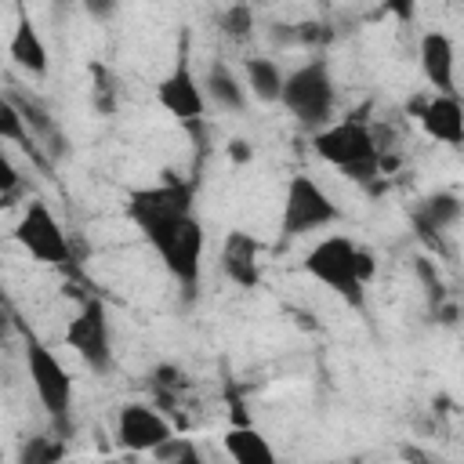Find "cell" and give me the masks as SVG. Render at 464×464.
<instances>
[{
  "instance_id": "obj_5",
  "label": "cell",
  "mask_w": 464,
  "mask_h": 464,
  "mask_svg": "<svg viewBox=\"0 0 464 464\" xmlns=\"http://www.w3.org/2000/svg\"><path fill=\"white\" fill-rule=\"evenodd\" d=\"M22 355H25V373H29V384H33L44 413L65 435L69 417H72V377H69L65 362L33 330H22Z\"/></svg>"
},
{
  "instance_id": "obj_7",
  "label": "cell",
  "mask_w": 464,
  "mask_h": 464,
  "mask_svg": "<svg viewBox=\"0 0 464 464\" xmlns=\"http://www.w3.org/2000/svg\"><path fill=\"white\" fill-rule=\"evenodd\" d=\"M65 348H72L91 373L112 370V323L102 297H83L76 315L65 323Z\"/></svg>"
},
{
  "instance_id": "obj_13",
  "label": "cell",
  "mask_w": 464,
  "mask_h": 464,
  "mask_svg": "<svg viewBox=\"0 0 464 464\" xmlns=\"http://www.w3.org/2000/svg\"><path fill=\"white\" fill-rule=\"evenodd\" d=\"M417 58H420V72L424 80L431 83V94H457L453 87V40L442 33V29H428L420 33V44H417Z\"/></svg>"
},
{
  "instance_id": "obj_10",
  "label": "cell",
  "mask_w": 464,
  "mask_h": 464,
  "mask_svg": "<svg viewBox=\"0 0 464 464\" xmlns=\"http://www.w3.org/2000/svg\"><path fill=\"white\" fill-rule=\"evenodd\" d=\"M167 439H174L170 420L149 402H123L116 413V442L130 453H156Z\"/></svg>"
},
{
  "instance_id": "obj_16",
  "label": "cell",
  "mask_w": 464,
  "mask_h": 464,
  "mask_svg": "<svg viewBox=\"0 0 464 464\" xmlns=\"http://www.w3.org/2000/svg\"><path fill=\"white\" fill-rule=\"evenodd\" d=\"M199 87H203V98L210 105H218L221 112H243L246 109V87L236 76V69L225 65V62H214Z\"/></svg>"
},
{
  "instance_id": "obj_12",
  "label": "cell",
  "mask_w": 464,
  "mask_h": 464,
  "mask_svg": "<svg viewBox=\"0 0 464 464\" xmlns=\"http://www.w3.org/2000/svg\"><path fill=\"white\" fill-rule=\"evenodd\" d=\"M417 120H420V130L450 149L464 145V109H460V98L457 94H431L417 105Z\"/></svg>"
},
{
  "instance_id": "obj_8",
  "label": "cell",
  "mask_w": 464,
  "mask_h": 464,
  "mask_svg": "<svg viewBox=\"0 0 464 464\" xmlns=\"http://www.w3.org/2000/svg\"><path fill=\"white\" fill-rule=\"evenodd\" d=\"M14 243L40 265H69L72 261V246L69 236L62 228V221L54 218V210L44 199H29L11 228Z\"/></svg>"
},
{
  "instance_id": "obj_25",
  "label": "cell",
  "mask_w": 464,
  "mask_h": 464,
  "mask_svg": "<svg viewBox=\"0 0 464 464\" xmlns=\"http://www.w3.org/2000/svg\"><path fill=\"white\" fill-rule=\"evenodd\" d=\"M7 330H11V315L4 312V304H0V341L7 337Z\"/></svg>"
},
{
  "instance_id": "obj_15",
  "label": "cell",
  "mask_w": 464,
  "mask_h": 464,
  "mask_svg": "<svg viewBox=\"0 0 464 464\" xmlns=\"http://www.w3.org/2000/svg\"><path fill=\"white\" fill-rule=\"evenodd\" d=\"M410 221H413V228H417L420 239L435 243L442 232H450L460 221V196L457 192H435V196H428V199L417 203V210L410 214Z\"/></svg>"
},
{
  "instance_id": "obj_2",
  "label": "cell",
  "mask_w": 464,
  "mask_h": 464,
  "mask_svg": "<svg viewBox=\"0 0 464 464\" xmlns=\"http://www.w3.org/2000/svg\"><path fill=\"white\" fill-rule=\"evenodd\" d=\"M304 272L323 283L326 290H334L341 301H348L352 308H362L366 301V286L377 272L373 257L366 246H359L352 236H323L319 243H312L304 250Z\"/></svg>"
},
{
  "instance_id": "obj_26",
  "label": "cell",
  "mask_w": 464,
  "mask_h": 464,
  "mask_svg": "<svg viewBox=\"0 0 464 464\" xmlns=\"http://www.w3.org/2000/svg\"><path fill=\"white\" fill-rule=\"evenodd\" d=\"M102 464H123V460H102Z\"/></svg>"
},
{
  "instance_id": "obj_14",
  "label": "cell",
  "mask_w": 464,
  "mask_h": 464,
  "mask_svg": "<svg viewBox=\"0 0 464 464\" xmlns=\"http://www.w3.org/2000/svg\"><path fill=\"white\" fill-rule=\"evenodd\" d=\"M7 58H11L22 72H29V76H44L47 65H51L47 44H44V36H40V29H36V22L29 18L25 7H18V18H14L11 40H7Z\"/></svg>"
},
{
  "instance_id": "obj_18",
  "label": "cell",
  "mask_w": 464,
  "mask_h": 464,
  "mask_svg": "<svg viewBox=\"0 0 464 464\" xmlns=\"http://www.w3.org/2000/svg\"><path fill=\"white\" fill-rule=\"evenodd\" d=\"M283 69L272 62V58H246L243 62V87H246V94H254L257 102H265V105H276L279 102V94H283Z\"/></svg>"
},
{
  "instance_id": "obj_19",
  "label": "cell",
  "mask_w": 464,
  "mask_h": 464,
  "mask_svg": "<svg viewBox=\"0 0 464 464\" xmlns=\"http://www.w3.org/2000/svg\"><path fill=\"white\" fill-rule=\"evenodd\" d=\"M14 464H65V446L54 435H29L18 442Z\"/></svg>"
},
{
  "instance_id": "obj_17",
  "label": "cell",
  "mask_w": 464,
  "mask_h": 464,
  "mask_svg": "<svg viewBox=\"0 0 464 464\" xmlns=\"http://www.w3.org/2000/svg\"><path fill=\"white\" fill-rule=\"evenodd\" d=\"M225 453L232 457V464H279L272 442L254 424H232L225 431Z\"/></svg>"
},
{
  "instance_id": "obj_24",
  "label": "cell",
  "mask_w": 464,
  "mask_h": 464,
  "mask_svg": "<svg viewBox=\"0 0 464 464\" xmlns=\"http://www.w3.org/2000/svg\"><path fill=\"white\" fill-rule=\"evenodd\" d=\"M170 464H207V457L199 453V446H196L192 439H185V442H181V450H178V457H174Z\"/></svg>"
},
{
  "instance_id": "obj_1",
  "label": "cell",
  "mask_w": 464,
  "mask_h": 464,
  "mask_svg": "<svg viewBox=\"0 0 464 464\" xmlns=\"http://www.w3.org/2000/svg\"><path fill=\"white\" fill-rule=\"evenodd\" d=\"M196 185L192 181H160L127 192V218L141 239L156 250L167 276L181 286L185 297L196 294L203 272V221L196 218Z\"/></svg>"
},
{
  "instance_id": "obj_23",
  "label": "cell",
  "mask_w": 464,
  "mask_h": 464,
  "mask_svg": "<svg viewBox=\"0 0 464 464\" xmlns=\"http://www.w3.org/2000/svg\"><path fill=\"white\" fill-rule=\"evenodd\" d=\"M22 185V174H18V167H14V160L7 156V149L0 145V196H7V192H14Z\"/></svg>"
},
{
  "instance_id": "obj_22",
  "label": "cell",
  "mask_w": 464,
  "mask_h": 464,
  "mask_svg": "<svg viewBox=\"0 0 464 464\" xmlns=\"http://www.w3.org/2000/svg\"><path fill=\"white\" fill-rule=\"evenodd\" d=\"M152 388L170 399V395H178V388H185V373L178 366H156L152 370Z\"/></svg>"
},
{
  "instance_id": "obj_6",
  "label": "cell",
  "mask_w": 464,
  "mask_h": 464,
  "mask_svg": "<svg viewBox=\"0 0 464 464\" xmlns=\"http://www.w3.org/2000/svg\"><path fill=\"white\" fill-rule=\"evenodd\" d=\"M341 218L334 196L312 178V174H294L286 192H283V207H279V246L312 232L330 228Z\"/></svg>"
},
{
  "instance_id": "obj_4",
  "label": "cell",
  "mask_w": 464,
  "mask_h": 464,
  "mask_svg": "<svg viewBox=\"0 0 464 464\" xmlns=\"http://www.w3.org/2000/svg\"><path fill=\"white\" fill-rule=\"evenodd\" d=\"M279 105L312 134L323 130L326 123H334L337 116V83L330 76L326 58H308L304 65L290 69L283 76V94Z\"/></svg>"
},
{
  "instance_id": "obj_21",
  "label": "cell",
  "mask_w": 464,
  "mask_h": 464,
  "mask_svg": "<svg viewBox=\"0 0 464 464\" xmlns=\"http://www.w3.org/2000/svg\"><path fill=\"white\" fill-rule=\"evenodd\" d=\"M221 29H225L228 36H246V33L254 29V11H250L246 4L228 7V11L221 14Z\"/></svg>"
},
{
  "instance_id": "obj_9",
  "label": "cell",
  "mask_w": 464,
  "mask_h": 464,
  "mask_svg": "<svg viewBox=\"0 0 464 464\" xmlns=\"http://www.w3.org/2000/svg\"><path fill=\"white\" fill-rule=\"evenodd\" d=\"M156 102H160L174 120H181V123H188V127L203 123V116H207V98H203V87H199V80H196L192 62H188L185 51L178 54V62H174V65L163 72V80L156 83Z\"/></svg>"
},
{
  "instance_id": "obj_3",
  "label": "cell",
  "mask_w": 464,
  "mask_h": 464,
  "mask_svg": "<svg viewBox=\"0 0 464 464\" xmlns=\"http://www.w3.org/2000/svg\"><path fill=\"white\" fill-rule=\"evenodd\" d=\"M312 152L359 185H366L381 174V141L362 116H344V120H334L323 130H315Z\"/></svg>"
},
{
  "instance_id": "obj_11",
  "label": "cell",
  "mask_w": 464,
  "mask_h": 464,
  "mask_svg": "<svg viewBox=\"0 0 464 464\" xmlns=\"http://www.w3.org/2000/svg\"><path fill=\"white\" fill-rule=\"evenodd\" d=\"M218 268L228 283L243 286V290H254L261 286V243L246 232V228H232L225 232L221 239V250H218Z\"/></svg>"
},
{
  "instance_id": "obj_20",
  "label": "cell",
  "mask_w": 464,
  "mask_h": 464,
  "mask_svg": "<svg viewBox=\"0 0 464 464\" xmlns=\"http://www.w3.org/2000/svg\"><path fill=\"white\" fill-rule=\"evenodd\" d=\"M0 141H14V145H22V149L33 152V130L25 127L14 98L4 94V91H0Z\"/></svg>"
}]
</instances>
